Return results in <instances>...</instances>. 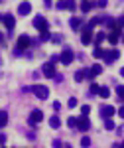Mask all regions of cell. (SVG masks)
Returning <instances> with one entry per match:
<instances>
[{
  "label": "cell",
  "instance_id": "obj_42",
  "mask_svg": "<svg viewBox=\"0 0 124 148\" xmlns=\"http://www.w3.org/2000/svg\"><path fill=\"white\" fill-rule=\"evenodd\" d=\"M44 6L45 8H51V0H44Z\"/></svg>",
  "mask_w": 124,
  "mask_h": 148
},
{
  "label": "cell",
  "instance_id": "obj_14",
  "mask_svg": "<svg viewBox=\"0 0 124 148\" xmlns=\"http://www.w3.org/2000/svg\"><path fill=\"white\" fill-rule=\"evenodd\" d=\"M102 73V65H93L89 69V79L93 81V77H97V75H101Z\"/></svg>",
  "mask_w": 124,
  "mask_h": 148
},
{
  "label": "cell",
  "instance_id": "obj_13",
  "mask_svg": "<svg viewBox=\"0 0 124 148\" xmlns=\"http://www.w3.org/2000/svg\"><path fill=\"white\" fill-rule=\"evenodd\" d=\"M106 38H108V44H112V46H114V44H118V40H120V30H112Z\"/></svg>",
  "mask_w": 124,
  "mask_h": 148
},
{
  "label": "cell",
  "instance_id": "obj_1",
  "mask_svg": "<svg viewBox=\"0 0 124 148\" xmlns=\"http://www.w3.org/2000/svg\"><path fill=\"white\" fill-rule=\"evenodd\" d=\"M26 91H30V93H34L37 99H42V101H45L47 97H49V89L45 87V85H32V87H28Z\"/></svg>",
  "mask_w": 124,
  "mask_h": 148
},
{
  "label": "cell",
  "instance_id": "obj_47",
  "mask_svg": "<svg viewBox=\"0 0 124 148\" xmlns=\"http://www.w3.org/2000/svg\"><path fill=\"white\" fill-rule=\"evenodd\" d=\"M0 42H2V34H0Z\"/></svg>",
  "mask_w": 124,
  "mask_h": 148
},
{
  "label": "cell",
  "instance_id": "obj_36",
  "mask_svg": "<svg viewBox=\"0 0 124 148\" xmlns=\"http://www.w3.org/2000/svg\"><path fill=\"white\" fill-rule=\"evenodd\" d=\"M106 4H108V0H97V6H99V8H104Z\"/></svg>",
  "mask_w": 124,
  "mask_h": 148
},
{
  "label": "cell",
  "instance_id": "obj_39",
  "mask_svg": "<svg viewBox=\"0 0 124 148\" xmlns=\"http://www.w3.org/2000/svg\"><path fill=\"white\" fill-rule=\"evenodd\" d=\"M53 109H55V111H61V103L55 101V103H53Z\"/></svg>",
  "mask_w": 124,
  "mask_h": 148
},
{
  "label": "cell",
  "instance_id": "obj_46",
  "mask_svg": "<svg viewBox=\"0 0 124 148\" xmlns=\"http://www.w3.org/2000/svg\"><path fill=\"white\" fill-rule=\"evenodd\" d=\"M120 148H124V142H122V144H120Z\"/></svg>",
  "mask_w": 124,
  "mask_h": 148
},
{
  "label": "cell",
  "instance_id": "obj_16",
  "mask_svg": "<svg viewBox=\"0 0 124 148\" xmlns=\"http://www.w3.org/2000/svg\"><path fill=\"white\" fill-rule=\"evenodd\" d=\"M93 8H95V2H93V0H85V2L81 4V12H85V14L91 12Z\"/></svg>",
  "mask_w": 124,
  "mask_h": 148
},
{
  "label": "cell",
  "instance_id": "obj_37",
  "mask_svg": "<svg viewBox=\"0 0 124 148\" xmlns=\"http://www.w3.org/2000/svg\"><path fill=\"white\" fill-rule=\"evenodd\" d=\"M116 26H118V28H124V16H120V18H118V22H116Z\"/></svg>",
  "mask_w": 124,
  "mask_h": 148
},
{
  "label": "cell",
  "instance_id": "obj_48",
  "mask_svg": "<svg viewBox=\"0 0 124 148\" xmlns=\"http://www.w3.org/2000/svg\"><path fill=\"white\" fill-rule=\"evenodd\" d=\"M122 42H124V36H122Z\"/></svg>",
  "mask_w": 124,
  "mask_h": 148
},
{
  "label": "cell",
  "instance_id": "obj_15",
  "mask_svg": "<svg viewBox=\"0 0 124 148\" xmlns=\"http://www.w3.org/2000/svg\"><path fill=\"white\" fill-rule=\"evenodd\" d=\"M81 44H83V46L93 44V34H91V32H83V36H81Z\"/></svg>",
  "mask_w": 124,
  "mask_h": 148
},
{
  "label": "cell",
  "instance_id": "obj_11",
  "mask_svg": "<svg viewBox=\"0 0 124 148\" xmlns=\"http://www.w3.org/2000/svg\"><path fill=\"white\" fill-rule=\"evenodd\" d=\"M30 44H32V40H30V36L22 34V36H20V38H18V44H16V46L20 47V49H26V47L30 46Z\"/></svg>",
  "mask_w": 124,
  "mask_h": 148
},
{
  "label": "cell",
  "instance_id": "obj_4",
  "mask_svg": "<svg viewBox=\"0 0 124 148\" xmlns=\"http://www.w3.org/2000/svg\"><path fill=\"white\" fill-rule=\"evenodd\" d=\"M73 59H75V53H73V49H63L61 51V56H59V61L63 63V65H71L73 63Z\"/></svg>",
  "mask_w": 124,
  "mask_h": 148
},
{
  "label": "cell",
  "instance_id": "obj_29",
  "mask_svg": "<svg viewBox=\"0 0 124 148\" xmlns=\"http://www.w3.org/2000/svg\"><path fill=\"white\" fill-rule=\"evenodd\" d=\"M104 128H106V130H114V128H116L114 123H112V119H104Z\"/></svg>",
  "mask_w": 124,
  "mask_h": 148
},
{
  "label": "cell",
  "instance_id": "obj_24",
  "mask_svg": "<svg viewBox=\"0 0 124 148\" xmlns=\"http://www.w3.org/2000/svg\"><path fill=\"white\" fill-rule=\"evenodd\" d=\"M99 91H101V85L93 81V83H91V89H89V93H91V95H99Z\"/></svg>",
  "mask_w": 124,
  "mask_h": 148
},
{
  "label": "cell",
  "instance_id": "obj_5",
  "mask_svg": "<svg viewBox=\"0 0 124 148\" xmlns=\"http://www.w3.org/2000/svg\"><path fill=\"white\" fill-rule=\"evenodd\" d=\"M91 128V121L87 114H81L79 119H77V130H83V132H87Z\"/></svg>",
  "mask_w": 124,
  "mask_h": 148
},
{
  "label": "cell",
  "instance_id": "obj_44",
  "mask_svg": "<svg viewBox=\"0 0 124 148\" xmlns=\"http://www.w3.org/2000/svg\"><path fill=\"white\" fill-rule=\"evenodd\" d=\"M112 148H120V146H118V144H114V146H112Z\"/></svg>",
  "mask_w": 124,
  "mask_h": 148
},
{
  "label": "cell",
  "instance_id": "obj_19",
  "mask_svg": "<svg viewBox=\"0 0 124 148\" xmlns=\"http://www.w3.org/2000/svg\"><path fill=\"white\" fill-rule=\"evenodd\" d=\"M6 125H8V113L6 111H0V128H4Z\"/></svg>",
  "mask_w": 124,
  "mask_h": 148
},
{
  "label": "cell",
  "instance_id": "obj_32",
  "mask_svg": "<svg viewBox=\"0 0 124 148\" xmlns=\"http://www.w3.org/2000/svg\"><path fill=\"white\" fill-rule=\"evenodd\" d=\"M67 107H69V109H73V107H77V97H71V99L67 101Z\"/></svg>",
  "mask_w": 124,
  "mask_h": 148
},
{
  "label": "cell",
  "instance_id": "obj_17",
  "mask_svg": "<svg viewBox=\"0 0 124 148\" xmlns=\"http://www.w3.org/2000/svg\"><path fill=\"white\" fill-rule=\"evenodd\" d=\"M49 126H51V128H59V126H61V119H59L57 114L49 116Z\"/></svg>",
  "mask_w": 124,
  "mask_h": 148
},
{
  "label": "cell",
  "instance_id": "obj_45",
  "mask_svg": "<svg viewBox=\"0 0 124 148\" xmlns=\"http://www.w3.org/2000/svg\"><path fill=\"white\" fill-rule=\"evenodd\" d=\"M2 18H4V16H2V14H0V22H2Z\"/></svg>",
  "mask_w": 124,
  "mask_h": 148
},
{
  "label": "cell",
  "instance_id": "obj_49",
  "mask_svg": "<svg viewBox=\"0 0 124 148\" xmlns=\"http://www.w3.org/2000/svg\"><path fill=\"white\" fill-rule=\"evenodd\" d=\"M0 61H2V59H0Z\"/></svg>",
  "mask_w": 124,
  "mask_h": 148
},
{
  "label": "cell",
  "instance_id": "obj_33",
  "mask_svg": "<svg viewBox=\"0 0 124 148\" xmlns=\"http://www.w3.org/2000/svg\"><path fill=\"white\" fill-rule=\"evenodd\" d=\"M22 53H24V51H22V49H20V47H18V46H16V47H14V49H12V56H14V57H20V56H22Z\"/></svg>",
  "mask_w": 124,
  "mask_h": 148
},
{
  "label": "cell",
  "instance_id": "obj_8",
  "mask_svg": "<svg viewBox=\"0 0 124 148\" xmlns=\"http://www.w3.org/2000/svg\"><path fill=\"white\" fill-rule=\"evenodd\" d=\"M2 22H4V26H6V30L12 32V30H14V26H16V18H14V14H4Z\"/></svg>",
  "mask_w": 124,
  "mask_h": 148
},
{
  "label": "cell",
  "instance_id": "obj_34",
  "mask_svg": "<svg viewBox=\"0 0 124 148\" xmlns=\"http://www.w3.org/2000/svg\"><path fill=\"white\" fill-rule=\"evenodd\" d=\"M89 113H91V107L89 105H83V107H81V114H87V116H89Z\"/></svg>",
  "mask_w": 124,
  "mask_h": 148
},
{
  "label": "cell",
  "instance_id": "obj_23",
  "mask_svg": "<svg viewBox=\"0 0 124 148\" xmlns=\"http://www.w3.org/2000/svg\"><path fill=\"white\" fill-rule=\"evenodd\" d=\"M99 97H101V99H108V97H110V89H108V87H101Z\"/></svg>",
  "mask_w": 124,
  "mask_h": 148
},
{
  "label": "cell",
  "instance_id": "obj_12",
  "mask_svg": "<svg viewBox=\"0 0 124 148\" xmlns=\"http://www.w3.org/2000/svg\"><path fill=\"white\" fill-rule=\"evenodd\" d=\"M69 26H71V30H75V32H77V30L83 28V20L75 16V18H71V20H69Z\"/></svg>",
  "mask_w": 124,
  "mask_h": 148
},
{
  "label": "cell",
  "instance_id": "obj_38",
  "mask_svg": "<svg viewBox=\"0 0 124 148\" xmlns=\"http://www.w3.org/2000/svg\"><path fill=\"white\" fill-rule=\"evenodd\" d=\"M53 79H55L57 83H61V81H63V75H61V73H55V77H53Z\"/></svg>",
  "mask_w": 124,
  "mask_h": 148
},
{
  "label": "cell",
  "instance_id": "obj_18",
  "mask_svg": "<svg viewBox=\"0 0 124 148\" xmlns=\"http://www.w3.org/2000/svg\"><path fill=\"white\" fill-rule=\"evenodd\" d=\"M85 77H89V71H87V69H79V71L75 73V81H77V83H79V81H83Z\"/></svg>",
  "mask_w": 124,
  "mask_h": 148
},
{
  "label": "cell",
  "instance_id": "obj_21",
  "mask_svg": "<svg viewBox=\"0 0 124 148\" xmlns=\"http://www.w3.org/2000/svg\"><path fill=\"white\" fill-rule=\"evenodd\" d=\"M106 26H108V28H110V30H120V28H118V26H116V20H114V18H110V16H108V18H106Z\"/></svg>",
  "mask_w": 124,
  "mask_h": 148
},
{
  "label": "cell",
  "instance_id": "obj_35",
  "mask_svg": "<svg viewBox=\"0 0 124 148\" xmlns=\"http://www.w3.org/2000/svg\"><path fill=\"white\" fill-rule=\"evenodd\" d=\"M55 8L57 10H65V0H59V2L55 4Z\"/></svg>",
  "mask_w": 124,
  "mask_h": 148
},
{
  "label": "cell",
  "instance_id": "obj_25",
  "mask_svg": "<svg viewBox=\"0 0 124 148\" xmlns=\"http://www.w3.org/2000/svg\"><path fill=\"white\" fill-rule=\"evenodd\" d=\"M75 8H77V2L75 0H65V10L75 12Z\"/></svg>",
  "mask_w": 124,
  "mask_h": 148
},
{
  "label": "cell",
  "instance_id": "obj_7",
  "mask_svg": "<svg viewBox=\"0 0 124 148\" xmlns=\"http://www.w3.org/2000/svg\"><path fill=\"white\" fill-rule=\"evenodd\" d=\"M114 114H116V109H114L112 105H102L101 107V116L102 119H112Z\"/></svg>",
  "mask_w": 124,
  "mask_h": 148
},
{
  "label": "cell",
  "instance_id": "obj_22",
  "mask_svg": "<svg viewBox=\"0 0 124 148\" xmlns=\"http://www.w3.org/2000/svg\"><path fill=\"white\" fill-rule=\"evenodd\" d=\"M102 56H104V49H102L101 46H97L95 49H93V57H97V59H101Z\"/></svg>",
  "mask_w": 124,
  "mask_h": 148
},
{
  "label": "cell",
  "instance_id": "obj_43",
  "mask_svg": "<svg viewBox=\"0 0 124 148\" xmlns=\"http://www.w3.org/2000/svg\"><path fill=\"white\" fill-rule=\"evenodd\" d=\"M120 75H122V77H124V67H122V69H120Z\"/></svg>",
  "mask_w": 124,
  "mask_h": 148
},
{
  "label": "cell",
  "instance_id": "obj_20",
  "mask_svg": "<svg viewBox=\"0 0 124 148\" xmlns=\"http://www.w3.org/2000/svg\"><path fill=\"white\" fill-rule=\"evenodd\" d=\"M104 40H106V34H104V32H99V34L95 36V46H101Z\"/></svg>",
  "mask_w": 124,
  "mask_h": 148
},
{
  "label": "cell",
  "instance_id": "obj_9",
  "mask_svg": "<svg viewBox=\"0 0 124 148\" xmlns=\"http://www.w3.org/2000/svg\"><path fill=\"white\" fill-rule=\"evenodd\" d=\"M30 12H32V2H20L18 14H20V16H28Z\"/></svg>",
  "mask_w": 124,
  "mask_h": 148
},
{
  "label": "cell",
  "instance_id": "obj_2",
  "mask_svg": "<svg viewBox=\"0 0 124 148\" xmlns=\"http://www.w3.org/2000/svg\"><path fill=\"white\" fill-rule=\"evenodd\" d=\"M42 121H44V113H42L40 109H34V111L30 113V116H28V125L32 126V128H35V125L42 123Z\"/></svg>",
  "mask_w": 124,
  "mask_h": 148
},
{
  "label": "cell",
  "instance_id": "obj_28",
  "mask_svg": "<svg viewBox=\"0 0 124 148\" xmlns=\"http://www.w3.org/2000/svg\"><path fill=\"white\" fill-rule=\"evenodd\" d=\"M67 126L69 128H77V116H69L67 119Z\"/></svg>",
  "mask_w": 124,
  "mask_h": 148
},
{
  "label": "cell",
  "instance_id": "obj_27",
  "mask_svg": "<svg viewBox=\"0 0 124 148\" xmlns=\"http://www.w3.org/2000/svg\"><path fill=\"white\" fill-rule=\"evenodd\" d=\"M40 40H42V42H49V40H51V32H49V30L40 32Z\"/></svg>",
  "mask_w": 124,
  "mask_h": 148
},
{
  "label": "cell",
  "instance_id": "obj_3",
  "mask_svg": "<svg viewBox=\"0 0 124 148\" xmlns=\"http://www.w3.org/2000/svg\"><path fill=\"white\" fill-rule=\"evenodd\" d=\"M34 28L37 30V32H45V30H49V22L45 20L42 14H37L34 18Z\"/></svg>",
  "mask_w": 124,
  "mask_h": 148
},
{
  "label": "cell",
  "instance_id": "obj_41",
  "mask_svg": "<svg viewBox=\"0 0 124 148\" xmlns=\"http://www.w3.org/2000/svg\"><path fill=\"white\" fill-rule=\"evenodd\" d=\"M116 113H118V114H120V116H122V119H124V105H122V107H120V109H118V111H116Z\"/></svg>",
  "mask_w": 124,
  "mask_h": 148
},
{
  "label": "cell",
  "instance_id": "obj_6",
  "mask_svg": "<svg viewBox=\"0 0 124 148\" xmlns=\"http://www.w3.org/2000/svg\"><path fill=\"white\" fill-rule=\"evenodd\" d=\"M118 56H120V51H118V49H110V51H104L102 59H104V63H106V65H110V63H114V61L118 59Z\"/></svg>",
  "mask_w": 124,
  "mask_h": 148
},
{
  "label": "cell",
  "instance_id": "obj_26",
  "mask_svg": "<svg viewBox=\"0 0 124 148\" xmlns=\"http://www.w3.org/2000/svg\"><path fill=\"white\" fill-rule=\"evenodd\" d=\"M116 95H118L116 99L120 103H124V85H118V87H116Z\"/></svg>",
  "mask_w": 124,
  "mask_h": 148
},
{
  "label": "cell",
  "instance_id": "obj_30",
  "mask_svg": "<svg viewBox=\"0 0 124 148\" xmlns=\"http://www.w3.org/2000/svg\"><path fill=\"white\" fill-rule=\"evenodd\" d=\"M51 42H53V44H61V42H63V34H53L51 36Z\"/></svg>",
  "mask_w": 124,
  "mask_h": 148
},
{
  "label": "cell",
  "instance_id": "obj_10",
  "mask_svg": "<svg viewBox=\"0 0 124 148\" xmlns=\"http://www.w3.org/2000/svg\"><path fill=\"white\" fill-rule=\"evenodd\" d=\"M42 73H44L45 77H55V67H53V63H45L44 67H42Z\"/></svg>",
  "mask_w": 124,
  "mask_h": 148
},
{
  "label": "cell",
  "instance_id": "obj_40",
  "mask_svg": "<svg viewBox=\"0 0 124 148\" xmlns=\"http://www.w3.org/2000/svg\"><path fill=\"white\" fill-rule=\"evenodd\" d=\"M53 148H61V140H53Z\"/></svg>",
  "mask_w": 124,
  "mask_h": 148
},
{
  "label": "cell",
  "instance_id": "obj_31",
  "mask_svg": "<svg viewBox=\"0 0 124 148\" xmlns=\"http://www.w3.org/2000/svg\"><path fill=\"white\" fill-rule=\"evenodd\" d=\"M79 144H81L83 148H89V146H91V138H89V136H83V138H81V142H79Z\"/></svg>",
  "mask_w": 124,
  "mask_h": 148
}]
</instances>
